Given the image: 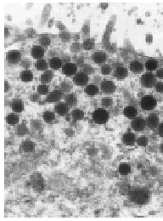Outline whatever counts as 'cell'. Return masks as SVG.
Wrapping results in <instances>:
<instances>
[{"label": "cell", "mask_w": 163, "mask_h": 221, "mask_svg": "<svg viewBox=\"0 0 163 221\" xmlns=\"http://www.w3.org/2000/svg\"><path fill=\"white\" fill-rule=\"evenodd\" d=\"M130 200L138 205H145L151 198L150 191L145 188H135L129 192Z\"/></svg>", "instance_id": "cell-1"}, {"label": "cell", "mask_w": 163, "mask_h": 221, "mask_svg": "<svg viewBox=\"0 0 163 221\" xmlns=\"http://www.w3.org/2000/svg\"><path fill=\"white\" fill-rule=\"evenodd\" d=\"M92 119L97 124H105L109 119V114L107 111L102 108L95 110L92 114Z\"/></svg>", "instance_id": "cell-2"}, {"label": "cell", "mask_w": 163, "mask_h": 221, "mask_svg": "<svg viewBox=\"0 0 163 221\" xmlns=\"http://www.w3.org/2000/svg\"><path fill=\"white\" fill-rule=\"evenodd\" d=\"M157 104L156 100L152 95H145L141 99L140 106L141 108L145 111H151L156 107Z\"/></svg>", "instance_id": "cell-3"}, {"label": "cell", "mask_w": 163, "mask_h": 221, "mask_svg": "<svg viewBox=\"0 0 163 221\" xmlns=\"http://www.w3.org/2000/svg\"><path fill=\"white\" fill-rule=\"evenodd\" d=\"M140 83L145 88H152L156 83V78L151 73H145L140 78Z\"/></svg>", "instance_id": "cell-4"}, {"label": "cell", "mask_w": 163, "mask_h": 221, "mask_svg": "<svg viewBox=\"0 0 163 221\" xmlns=\"http://www.w3.org/2000/svg\"><path fill=\"white\" fill-rule=\"evenodd\" d=\"M6 59L9 64H18L21 62V54L18 50H10L7 53Z\"/></svg>", "instance_id": "cell-5"}, {"label": "cell", "mask_w": 163, "mask_h": 221, "mask_svg": "<svg viewBox=\"0 0 163 221\" xmlns=\"http://www.w3.org/2000/svg\"><path fill=\"white\" fill-rule=\"evenodd\" d=\"M146 126V120L143 118H135L131 123V127L136 132H142Z\"/></svg>", "instance_id": "cell-6"}, {"label": "cell", "mask_w": 163, "mask_h": 221, "mask_svg": "<svg viewBox=\"0 0 163 221\" xmlns=\"http://www.w3.org/2000/svg\"><path fill=\"white\" fill-rule=\"evenodd\" d=\"M89 81L88 75L83 73H77L75 77L73 78V83L77 86H87Z\"/></svg>", "instance_id": "cell-7"}, {"label": "cell", "mask_w": 163, "mask_h": 221, "mask_svg": "<svg viewBox=\"0 0 163 221\" xmlns=\"http://www.w3.org/2000/svg\"><path fill=\"white\" fill-rule=\"evenodd\" d=\"M100 88L102 90L103 93L107 94H113L116 91V85L112 81L109 80H105L100 83Z\"/></svg>", "instance_id": "cell-8"}, {"label": "cell", "mask_w": 163, "mask_h": 221, "mask_svg": "<svg viewBox=\"0 0 163 221\" xmlns=\"http://www.w3.org/2000/svg\"><path fill=\"white\" fill-rule=\"evenodd\" d=\"M62 73L64 75L67 77L75 76L77 73V66L75 63H67L63 65L62 67Z\"/></svg>", "instance_id": "cell-9"}, {"label": "cell", "mask_w": 163, "mask_h": 221, "mask_svg": "<svg viewBox=\"0 0 163 221\" xmlns=\"http://www.w3.org/2000/svg\"><path fill=\"white\" fill-rule=\"evenodd\" d=\"M146 125L152 129L158 127L159 126V117H158V115H156V113L150 114L147 119H146Z\"/></svg>", "instance_id": "cell-10"}, {"label": "cell", "mask_w": 163, "mask_h": 221, "mask_svg": "<svg viewBox=\"0 0 163 221\" xmlns=\"http://www.w3.org/2000/svg\"><path fill=\"white\" fill-rule=\"evenodd\" d=\"M69 111L70 106L66 102H59L54 106V112L60 116H66Z\"/></svg>", "instance_id": "cell-11"}, {"label": "cell", "mask_w": 163, "mask_h": 221, "mask_svg": "<svg viewBox=\"0 0 163 221\" xmlns=\"http://www.w3.org/2000/svg\"><path fill=\"white\" fill-rule=\"evenodd\" d=\"M63 97V92L61 90H54L47 95L46 101L48 102H58Z\"/></svg>", "instance_id": "cell-12"}, {"label": "cell", "mask_w": 163, "mask_h": 221, "mask_svg": "<svg viewBox=\"0 0 163 221\" xmlns=\"http://www.w3.org/2000/svg\"><path fill=\"white\" fill-rule=\"evenodd\" d=\"M44 48H42L41 45H35L32 48V50H31V55L34 58V59H37V60H40L42 59L43 56H44Z\"/></svg>", "instance_id": "cell-13"}, {"label": "cell", "mask_w": 163, "mask_h": 221, "mask_svg": "<svg viewBox=\"0 0 163 221\" xmlns=\"http://www.w3.org/2000/svg\"><path fill=\"white\" fill-rule=\"evenodd\" d=\"M128 75V70L122 67H118L114 72V77L118 80H123Z\"/></svg>", "instance_id": "cell-14"}, {"label": "cell", "mask_w": 163, "mask_h": 221, "mask_svg": "<svg viewBox=\"0 0 163 221\" xmlns=\"http://www.w3.org/2000/svg\"><path fill=\"white\" fill-rule=\"evenodd\" d=\"M92 60H93L94 63L98 64V65L105 63L106 61V53H104L102 51L95 52L92 55Z\"/></svg>", "instance_id": "cell-15"}, {"label": "cell", "mask_w": 163, "mask_h": 221, "mask_svg": "<svg viewBox=\"0 0 163 221\" xmlns=\"http://www.w3.org/2000/svg\"><path fill=\"white\" fill-rule=\"evenodd\" d=\"M129 69L132 73H135V74H139L141 73L144 70V66L141 62H139L138 61H132L129 65Z\"/></svg>", "instance_id": "cell-16"}, {"label": "cell", "mask_w": 163, "mask_h": 221, "mask_svg": "<svg viewBox=\"0 0 163 221\" xmlns=\"http://www.w3.org/2000/svg\"><path fill=\"white\" fill-rule=\"evenodd\" d=\"M123 114L126 118H129V119H134L135 118H137L138 112H137V109L135 107L129 106L124 108Z\"/></svg>", "instance_id": "cell-17"}, {"label": "cell", "mask_w": 163, "mask_h": 221, "mask_svg": "<svg viewBox=\"0 0 163 221\" xmlns=\"http://www.w3.org/2000/svg\"><path fill=\"white\" fill-rule=\"evenodd\" d=\"M49 67L54 70H58L60 69V68H62V67H63L62 60L59 57L51 58L50 61H49Z\"/></svg>", "instance_id": "cell-18"}, {"label": "cell", "mask_w": 163, "mask_h": 221, "mask_svg": "<svg viewBox=\"0 0 163 221\" xmlns=\"http://www.w3.org/2000/svg\"><path fill=\"white\" fill-rule=\"evenodd\" d=\"M122 141L126 145H133L136 142V138L134 133H127L122 137Z\"/></svg>", "instance_id": "cell-19"}, {"label": "cell", "mask_w": 163, "mask_h": 221, "mask_svg": "<svg viewBox=\"0 0 163 221\" xmlns=\"http://www.w3.org/2000/svg\"><path fill=\"white\" fill-rule=\"evenodd\" d=\"M11 107L14 112L20 113L23 112L24 110V104L21 100H14L11 103Z\"/></svg>", "instance_id": "cell-20"}, {"label": "cell", "mask_w": 163, "mask_h": 221, "mask_svg": "<svg viewBox=\"0 0 163 221\" xmlns=\"http://www.w3.org/2000/svg\"><path fill=\"white\" fill-rule=\"evenodd\" d=\"M52 78H53V73L50 70H46L44 71V73H42V76L40 78V81L43 84L48 83L51 82Z\"/></svg>", "instance_id": "cell-21"}, {"label": "cell", "mask_w": 163, "mask_h": 221, "mask_svg": "<svg viewBox=\"0 0 163 221\" xmlns=\"http://www.w3.org/2000/svg\"><path fill=\"white\" fill-rule=\"evenodd\" d=\"M21 79L23 82H31L33 79V74L29 70H24L21 73Z\"/></svg>", "instance_id": "cell-22"}, {"label": "cell", "mask_w": 163, "mask_h": 221, "mask_svg": "<svg viewBox=\"0 0 163 221\" xmlns=\"http://www.w3.org/2000/svg\"><path fill=\"white\" fill-rule=\"evenodd\" d=\"M65 102H66L70 107H73V106H77V98L75 94H67V96L65 97Z\"/></svg>", "instance_id": "cell-23"}, {"label": "cell", "mask_w": 163, "mask_h": 221, "mask_svg": "<svg viewBox=\"0 0 163 221\" xmlns=\"http://www.w3.org/2000/svg\"><path fill=\"white\" fill-rule=\"evenodd\" d=\"M32 185H33V188L36 190V191H42L43 189V186H44V183H43V180L41 177H38V178H35V179H32Z\"/></svg>", "instance_id": "cell-24"}, {"label": "cell", "mask_w": 163, "mask_h": 221, "mask_svg": "<svg viewBox=\"0 0 163 221\" xmlns=\"http://www.w3.org/2000/svg\"><path fill=\"white\" fill-rule=\"evenodd\" d=\"M21 149L25 152H33L35 149V144L30 140H26L21 144Z\"/></svg>", "instance_id": "cell-25"}, {"label": "cell", "mask_w": 163, "mask_h": 221, "mask_svg": "<svg viewBox=\"0 0 163 221\" xmlns=\"http://www.w3.org/2000/svg\"><path fill=\"white\" fill-rule=\"evenodd\" d=\"M85 93L88 94V95H95L99 93V88L97 87L96 85L94 84H90V85H87L86 88L84 89Z\"/></svg>", "instance_id": "cell-26"}, {"label": "cell", "mask_w": 163, "mask_h": 221, "mask_svg": "<svg viewBox=\"0 0 163 221\" xmlns=\"http://www.w3.org/2000/svg\"><path fill=\"white\" fill-rule=\"evenodd\" d=\"M7 123L10 126H15L19 123V117L15 113H11L7 116L6 118Z\"/></svg>", "instance_id": "cell-27"}, {"label": "cell", "mask_w": 163, "mask_h": 221, "mask_svg": "<svg viewBox=\"0 0 163 221\" xmlns=\"http://www.w3.org/2000/svg\"><path fill=\"white\" fill-rule=\"evenodd\" d=\"M158 67V61L156 60H148V61L145 62V68L148 70V71H155L157 69Z\"/></svg>", "instance_id": "cell-28"}, {"label": "cell", "mask_w": 163, "mask_h": 221, "mask_svg": "<svg viewBox=\"0 0 163 221\" xmlns=\"http://www.w3.org/2000/svg\"><path fill=\"white\" fill-rule=\"evenodd\" d=\"M72 117L76 121H79V120L83 119V118H84V112H83V111H82L80 109H74L72 112Z\"/></svg>", "instance_id": "cell-29"}, {"label": "cell", "mask_w": 163, "mask_h": 221, "mask_svg": "<svg viewBox=\"0 0 163 221\" xmlns=\"http://www.w3.org/2000/svg\"><path fill=\"white\" fill-rule=\"evenodd\" d=\"M36 69L37 71H46L47 68H48V63L45 60L43 59H40V60H37L36 62Z\"/></svg>", "instance_id": "cell-30"}, {"label": "cell", "mask_w": 163, "mask_h": 221, "mask_svg": "<svg viewBox=\"0 0 163 221\" xmlns=\"http://www.w3.org/2000/svg\"><path fill=\"white\" fill-rule=\"evenodd\" d=\"M118 170H119V173L122 175H127L131 172V167L129 164L121 163L120 164Z\"/></svg>", "instance_id": "cell-31"}, {"label": "cell", "mask_w": 163, "mask_h": 221, "mask_svg": "<svg viewBox=\"0 0 163 221\" xmlns=\"http://www.w3.org/2000/svg\"><path fill=\"white\" fill-rule=\"evenodd\" d=\"M94 40L92 38H86L84 40V42L82 43V48H84L85 50H91L92 48L94 47Z\"/></svg>", "instance_id": "cell-32"}, {"label": "cell", "mask_w": 163, "mask_h": 221, "mask_svg": "<svg viewBox=\"0 0 163 221\" xmlns=\"http://www.w3.org/2000/svg\"><path fill=\"white\" fill-rule=\"evenodd\" d=\"M39 43L42 48L43 47H48V46L50 45L51 39L48 35H41L39 38Z\"/></svg>", "instance_id": "cell-33"}, {"label": "cell", "mask_w": 163, "mask_h": 221, "mask_svg": "<svg viewBox=\"0 0 163 221\" xmlns=\"http://www.w3.org/2000/svg\"><path fill=\"white\" fill-rule=\"evenodd\" d=\"M60 88H61V90L62 92H69L72 88V84L69 81H63L62 83H61Z\"/></svg>", "instance_id": "cell-34"}, {"label": "cell", "mask_w": 163, "mask_h": 221, "mask_svg": "<svg viewBox=\"0 0 163 221\" xmlns=\"http://www.w3.org/2000/svg\"><path fill=\"white\" fill-rule=\"evenodd\" d=\"M42 118L46 123H52L55 119V114L52 112H45L42 115Z\"/></svg>", "instance_id": "cell-35"}, {"label": "cell", "mask_w": 163, "mask_h": 221, "mask_svg": "<svg viewBox=\"0 0 163 221\" xmlns=\"http://www.w3.org/2000/svg\"><path fill=\"white\" fill-rule=\"evenodd\" d=\"M48 92H49V88L48 85L41 84L37 87V94H39L40 95L48 94Z\"/></svg>", "instance_id": "cell-36"}, {"label": "cell", "mask_w": 163, "mask_h": 221, "mask_svg": "<svg viewBox=\"0 0 163 221\" xmlns=\"http://www.w3.org/2000/svg\"><path fill=\"white\" fill-rule=\"evenodd\" d=\"M27 131H28L27 127L24 123L20 124L18 127H17V128H16V133H17L18 135H25V134L27 133Z\"/></svg>", "instance_id": "cell-37"}, {"label": "cell", "mask_w": 163, "mask_h": 221, "mask_svg": "<svg viewBox=\"0 0 163 221\" xmlns=\"http://www.w3.org/2000/svg\"><path fill=\"white\" fill-rule=\"evenodd\" d=\"M136 142L139 146H146L148 145V139L146 136H140L137 139Z\"/></svg>", "instance_id": "cell-38"}, {"label": "cell", "mask_w": 163, "mask_h": 221, "mask_svg": "<svg viewBox=\"0 0 163 221\" xmlns=\"http://www.w3.org/2000/svg\"><path fill=\"white\" fill-rule=\"evenodd\" d=\"M100 72H101L103 75H109L111 73V67H110L109 65H107V64H105V65H103L102 67H101Z\"/></svg>", "instance_id": "cell-39"}, {"label": "cell", "mask_w": 163, "mask_h": 221, "mask_svg": "<svg viewBox=\"0 0 163 221\" xmlns=\"http://www.w3.org/2000/svg\"><path fill=\"white\" fill-rule=\"evenodd\" d=\"M82 48V45L81 43H79L78 42H75L73 43L72 46H71V51L72 53H77L81 50Z\"/></svg>", "instance_id": "cell-40"}, {"label": "cell", "mask_w": 163, "mask_h": 221, "mask_svg": "<svg viewBox=\"0 0 163 221\" xmlns=\"http://www.w3.org/2000/svg\"><path fill=\"white\" fill-rule=\"evenodd\" d=\"M31 126H32V128H34V129L38 130V129H40V128L42 127V122L39 121V120H32V122H31Z\"/></svg>", "instance_id": "cell-41"}, {"label": "cell", "mask_w": 163, "mask_h": 221, "mask_svg": "<svg viewBox=\"0 0 163 221\" xmlns=\"http://www.w3.org/2000/svg\"><path fill=\"white\" fill-rule=\"evenodd\" d=\"M82 73H85L87 75H90L92 73H94V68L91 67L90 65H84L82 67Z\"/></svg>", "instance_id": "cell-42"}, {"label": "cell", "mask_w": 163, "mask_h": 221, "mask_svg": "<svg viewBox=\"0 0 163 221\" xmlns=\"http://www.w3.org/2000/svg\"><path fill=\"white\" fill-rule=\"evenodd\" d=\"M113 104V100L111 98H104L101 100V105L105 107H110Z\"/></svg>", "instance_id": "cell-43"}, {"label": "cell", "mask_w": 163, "mask_h": 221, "mask_svg": "<svg viewBox=\"0 0 163 221\" xmlns=\"http://www.w3.org/2000/svg\"><path fill=\"white\" fill-rule=\"evenodd\" d=\"M60 38L64 42H67L71 39V34L69 33H67V32H64V33H61L60 34Z\"/></svg>", "instance_id": "cell-44"}, {"label": "cell", "mask_w": 163, "mask_h": 221, "mask_svg": "<svg viewBox=\"0 0 163 221\" xmlns=\"http://www.w3.org/2000/svg\"><path fill=\"white\" fill-rule=\"evenodd\" d=\"M21 66L23 68H24L25 70H27L29 67H30L31 66V61H29V60H27V59H25V60H22L21 62Z\"/></svg>", "instance_id": "cell-45"}, {"label": "cell", "mask_w": 163, "mask_h": 221, "mask_svg": "<svg viewBox=\"0 0 163 221\" xmlns=\"http://www.w3.org/2000/svg\"><path fill=\"white\" fill-rule=\"evenodd\" d=\"M155 88L157 92L159 93H163V83L162 82H156L155 85Z\"/></svg>", "instance_id": "cell-46"}, {"label": "cell", "mask_w": 163, "mask_h": 221, "mask_svg": "<svg viewBox=\"0 0 163 221\" xmlns=\"http://www.w3.org/2000/svg\"><path fill=\"white\" fill-rule=\"evenodd\" d=\"M39 94H31L30 96V100H32V101H33V102H36V101H37V100H39Z\"/></svg>", "instance_id": "cell-47"}, {"label": "cell", "mask_w": 163, "mask_h": 221, "mask_svg": "<svg viewBox=\"0 0 163 221\" xmlns=\"http://www.w3.org/2000/svg\"><path fill=\"white\" fill-rule=\"evenodd\" d=\"M156 77L159 78H163V68H160L156 71Z\"/></svg>", "instance_id": "cell-48"}, {"label": "cell", "mask_w": 163, "mask_h": 221, "mask_svg": "<svg viewBox=\"0 0 163 221\" xmlns=\"http://www.w3.org/2000/svg\"><path fill=\"white\" fill-rule=\"evenodd\" d=\"M158 133H159V135L161 137L163 138V123L159 124V127H158Z\"/></svg>", "instance_id": "cell-49"}, {"label": "cell", "mask_w": 163, "mask_h": 221, "mask_svg": "<svg viewBox=\"0 0 163 221\" xmlns=\"http://www.w3.org/2000/svg\"><path fill=\"white\" fill-rule=\"evenodd\" d=\"M61 60H62V62H63V64L65 65V64L70 63V60H71V58H70L69 56H67V55H65V57L62 58Z\"/></svg>", "instance_id": "cell-50"}, {"label": "cell", "mask_w": 163, "mask_h": 221, "mask_svg": "<svg viewBox=\"0 0 163 221\" xmlns=\"http://www.w3.org/2000/svg\"><path fill=\"white\" fill-rule=\"evenodd\" d=\"M83 31H84V33L85 35H89V26H87V24H85L84 26V29H83Z\"/></svg>", "instance_id": "cell-51"}, {"label": "cell", "mask_w": 163, "mask_h": 221, "mask_svg": "<svg viewBox=\"0 0 163 221\" xmlns=\"http://www.w3.org/2000/svg\"><path fill=\"white\" fill-rule=\"evenodd\" d=\"M5 85H4V91L5 92H9V88H10V87H9V82H7V81H5Z\"/></svg>", "instance_id": "cell-52"}, {"label": "cell", "mask_w": 163, "mask_h": 221, "mask_svg": "<svg viewBox=\"0 0 163 221\" xmlns=\"http://www.w3.org/2000/svg\"><path fill=\"white\" fill-rule=\"evenodd\" d=\"M107 5H108L107 3H102V4H101V7H103V8H105V9H106V7H107Z\"/></svg>", "instance_id": "cell-53"}, {"label": "cell", "mask_w": 163, "mask_h": 221, "mask_svg": "<svg viewBox=\"0 0 163 221\" xmlns=\"http://www.w3.org/2000/svg\"><path fill=\"white\" fill-rule=\"evenodd\" d=\"M160 150H161V153L163 154V143L161 145V146H160Z\"/></svg>", "instance_id": "cell-54"}, {"label": "cell", "mask_w": 163, "mask_h": 221, "mask_svg": "<svg viewBox=\"0 0 163 221\" xmlns=\"http://www.w3.org/2000/svg\"><path fill=\"white\" fill-rule=\"evenodd\" d=\"M7 35H9V33H8V29H7V28H5V36L8 37Z\"/></svg>", "instance_id": "cell-55"}]
</instances>
